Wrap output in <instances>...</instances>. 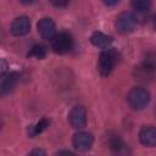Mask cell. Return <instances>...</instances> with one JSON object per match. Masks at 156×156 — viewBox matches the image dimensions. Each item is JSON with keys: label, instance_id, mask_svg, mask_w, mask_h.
Segmentation results:
<instances>
[{"label": "cell", "instance_id": "20", "mask_svg": "<svg viewBox=\"0 0 156 156\" xmlns=\"http://www.w3.org/2000/svg\"><path fill=\"white\" fill-rule=\"evenodd\" d=\"M62 154H63V155H73L71 151H67V150H66V151H58V152H57V155H62Z\"/></svg>", "mask_w": 156, "mask_h": 156}, {"label": "cell", "instance_id": "11", "mask_svg": "<svg viewBox=\"0 0 156 156\" xmlns=\"http://www.w3.org/2000/svg\"><path fill=\"white\" fill-rule=\"evenodd\" d=\"M90 41L93 45L101 48V49H107L112 41V39L110 37H107L106 34L101 33V32H94L90 37Z\"/></svg>", "mask_w": 156, "mask_h": 156}, {"label": "cell", "instance_id": "3", "mask_svg": "<svg viewBox=\"0 0 156 156\" xmlns=\"http://www.w3.org/2000/svg\"><path fill=\"white\" fill-rule=\"evenodd\" d=\"M72 46H73V39H72L71 34H68L66 32L57 33L51 39V48H52L54 52H56L58 55L67 54L72 49Z\"/></svg>", "mask_w": 156, "mask_h": 156}, {"label": "cell", "instance_id": "1", "mask_svg": "<svg viewBox=\"0 0 156 156\" xmlns=\"http://www.w3.org/2000/svg\"><path fill=\"white\" fill-rule=\"evenodd\" d=\"M127 101L133 110H143L150 101V94L145 88L135 87L128 93Z\"/></svg>", "mask_w": 156, "mask_h": 156}, {"label": "cell", "instance_id": "15", "mask_svg": "<svg viewBox=\"0 0 156 156\" xmlns=\"http://www.w3.org/2000/svg\"><path fill=\"white\" fill-rule=\"evenodd\" d=\"M143 66H145L149 69H155L156 68V54L155 52H147L144 57V61L141 63Z\"/></svg>", "mask_w": 156, "mask_h": 156}, {"label": "cell", "instance_id": "22", "mask_svg": "<svg viewBox=\"0 0 156 156\" xmlns=\"http://www.w3.org/2000/svg\"><path fill=\"white\" fill-rule=\"evenodd\" d=\"M152 24H154V28L156 29V15H155L154 18H152Z\"/></svg>", "mask_w": 156, "mask_h": 156}, {"label": "cell", "instance_id": "9", "mask_svg": "<svg viewBox=\"0 0 156 156\" xmlns=\"http://www.w3.org/2000/svg\"><path fill=\"white\" fill-rule=\"evenodd\" d=\"M139 140L145 146H156V127L144 126L139 132Z\"/></svg>", "mask_w": 156, "mask_h": 156}, {"label": "cell", "instance_id": "13", "mask_svg": "<svg viewBox=\"0 0 156 156\" xmlns=\"http://www.w3.org/2000/svg\"><path fill=\"white\" fill-rule=\"evenodd\" d=\"M110 147H111V150L113 152H117V154H122V152L126 151L124 143L121 139H118V138H112L110 140Z\"/></svg>", "mask_w": 156, "mask_h": 156}, {"label": "cell", "instance_id": "5", "mask_svg": "<svg viewBox=\"0 0 156 156\" xmlns=\"http://www.w3.org/2000/svg\"><path fill=\"white\" fill-rule=\"evenodd\" d=\"M68 121L69 124L76 128V129H80L84 128L87 124V111L83 106H74L68 115Z\"/></svg>", "mask_w": 156, "mask_h": 156}, {"label": "cell", "instance_id": "14", "mask_svg": "<svg viewBox=\"0 0 156 156\" xmlns=\"http://www.w3.org/2000/svg\"><path fill=\"white\" fill-rule=\"evenodd\" d=\"M45 55H46L45 48H44L43 45H40V44L34 45V46L30 49V51L28 52V56H30V57H35V58H44Z\"/></svg>", "mask_w": 156, "mask_h": 156}, {"label": "cell", "instance_id": "18", "mask_svg": "<svg viewBox=\"0 0 156 156\" xmlns=\"http://www.w3.org/2000/svg\"><path fill=\"white\" fill-rule=\"evenodd\" d=\"M118 1H119V0H102V2H104L105 5H107V6H112V5H116Z\"/></svg>", "mask_w": 156, "mask_h": 156}, {"label": "cell", "instance_id": "10", "mask_svg": "<svg viewBox=\"0 0 156 156\" xmlns=\"http://www.w3.org/2000/svg\"><path fill=\"white\" fill-rule=\"evenodd\" d=\"M17 82H18V74L16 72H9L7 74H4V78L1 82V93L9 94L10 91H12Z\"/></svg>", "mask_w": 156, "mask_h": 156}, {"label": "cell", "instance_id": "2", "mask_svg": "<svg viewBox=\"0 0 156 156\" xmlns=\"http://www.w3.org/2000/svg\"><path fill=\"white\" fill-rule=\"evenodd\" d=\"M117 62V54L112 49H105L100 52L98 61V69L101 76H108Z\"/></svg>", "mask_w": 156, "mask_h": 156}, {"label": "cell", "instance_id": "17", "mask_svg": "<svg viewBox=\"0 0 156 156\" xmlns=\"http://www.w3.org/2000/svg\"><path fill=\"white\" fill-rule=\"evenodd\" d=\"M55 7H65L68 5L69 0H49Z\"/></svg>", "mask_w": 156, "mask_h": 156}, {"label": "cell", "instance_id": "8", "mask_svg": "<svg viewBox=\"0 0 156 156\" xmlns=\"http://www.w3.org/2000/svg\"><path fill=\"white\" fill-rule=\"evenodd\" d=\"M30 29V22L26 16H20L15 18L11 23V33L16 37L24 35Z\"/></svg>", "mask_w": 156, "mask_h": 156}, {"label": "cell", "instance_id": "4", "mask_svg": "<svg viewBox=\"0 0 156 156\" xmlns=\"http://www.w3.org/2000/svg\"><path fill=\"white\" fill-rule=\"evenodd\" d=\"M136 20L130 12H122L116 18V28L121 34H129L134 30Z\"/></svg>", "mask_w": 156, "mask_h": 156}, {"label": "cell", "instance_id": "21", "mask_svg": "<svg viewBox=\"0 0 156 156\" xmlns=\"http://www.w3.org/2000/svg\"><path fill=\"white\" fill-rule=\"evenodd\" d=\"M22 4H26V5H28V4H33L35 0H20Z\"/></svg>", "mask_w": 156, "mask_h": 156}, {"label": "cell", "instance_id": "12", "mask_svg": "<svg viewBox=\"0 0 156 156\" xmlns=\"http://www.w3.org/2000/svg\"><path fill=\"white\" fill-rule=\"evenodd\" d=\"M48 126H49V121H48L46 118H41L38 123H35L34 126L30 127V129H29V134H30L32 136H35V135L40 134L43 130H45Z\"/></svg>", "mask_w": 156, "mask_h": 156}, {"label": "cell", "instance_id": "6", "mask_svg": "<svg viewBox=\"0 0 156 156\" xmlns=\"http://www.w3.org/2000/svg\"><path fill=\"white\" fill-rule=\"evenodd\" d=\"M94 143V138L88 132H78L72 138V144L78 151H88Z\"/></svg>", "mask_w": 156, "mask_h": 156}, {"label": "cell", "instance_id": "7", "mask_svg": "<svg viewBox=\"0 0 156 156\" xmlns=\"http://www.w3.org/2000/svg\"><path fill=\"white\" fill-rule=\"evenodd\" d=\"M38 32L44 39H52L56 34V27L51 18L44 17L38 22Z\"/></svg>", "mask_w": 156, "mask_h": 156}, {"label": "cell", "instance_id": "16", "mask_svg": "<svg viewBox=\"0 0 156 156\" xmlns=\"http://www.w3.org/2000/svg\"><path fill=\"white\" fill-rule=\"evenodd\" d=\"M132 5L136 11H146L151 6V0H132Z\"/></svg>", "mask_w": 156, "mask_h": 156}, {"label": "cell", "instance_id": "19", "mask_svg": "<svg viewBox=\"0 0 156 156\" xmlns=\"http://www.w3.org/2000/svg\"><path fill=\"white\" fill-rule=\"evenodd\" d=\"M30 155H45V151H43L40 149H35V150L30 151Z\"/></svg>", "mask_w": 156, "mask_h": 156}]
</instances>
